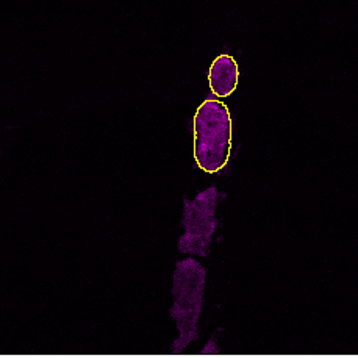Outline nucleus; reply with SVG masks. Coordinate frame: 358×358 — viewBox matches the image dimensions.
Instances as JSON below:
<instances>
[{"instance_id":"obj_1","label":"nucleus","mask_w":358,"mask_h":358,"mask_svg":"<svg viewBox=\"0 0 358 358\" xmlns=\"http://www.w3.org/2000/svg\"><path fill=\"white\" fill-rule=\"evenodd\" d=\"M194 160L208 174L227 164L231 150V116L221 101L208 99L197 108L193 121Z\"/></svg>"},{"instance_id":"obj_2","label":"nucleus","mask_w":358,"mask_h":358,"mask_svg":"<svg viewBox=\"0 0 358 358\" xmlns=\"http://www.w3.org/2000/svg\"><path fill=\"white\" fill-rule=\"evenodd\" d=\"M205 273L199 262L188 258L177 263L174 273V305L171 308V317L177 322L178 340L172 344V352L180 354L199 338L197 322L202 311L203 291H205Z\"/></svg>"},{"instance_id":"obj_3","label":"nucleus","mask_w":358,"mask_h":358,"mask_svg":"<svg viewBox=\"0 0 358 358\" xmlns=\"http://www.w3.org/2000/svg\"><path fill=\"white\" fill-rule=\"evenodd\" d=\"M222 194L216 187L199 193L194 201H183L182 225L185 235L178 240V250L183 254L207 257L210 254L211 238L216 230V207Z\"/></svg>"},{"instance_id":"obj_4","label":"nucleus","mask_w":358,"mask_h":358,"mask_svg":"<svg viewBox=\"0 0 358 358\" xmlns=\"http://www.w3.org/2000/svg\"><path fill=\"white\" fill-rule=\"evenodd\" d=\"M240 80L238 63L230 55H220L208 71L210 90L217 97H229L236 90Z\"/></svg>"}]
</instances>
